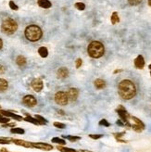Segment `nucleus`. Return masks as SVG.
Returning a JSON list of instances; mask_svg holds the SVG:
<instances>
[{
    "mask_svg": "<svg viewBox=\"0 0 151 152\" xmlns=\"http://www.w3.org/2000/svg\"><path fill=\"white\" fill-rule=\"evenodd\" d=\"M134 66L137 68V69H143L145 66V60L143 56L139 55L136 60H134Z\"/></svg>",
    "mask_w": 151,
    "mask_h": 152,
    "instance_id": "11",
    "label": "nucleus"
},
{
    "mask_svg": "<svg viewBox=\"0 0 151 152\" xmlns=\"http://www.w3.org/2000/svg\"><path fill=\"white\" fill-rule=\"evenodd\" d=\"M38 53L42 58H46L47 55H48V50H47V48H45V46H42V48L38 49Z\"/></svg>",
    "mask_w": 151,
    "mask_h": 152,
    "instance_id": "18",
    "label": "nucleus"
},
{
    "mask_svg": "<svg viewBox=\"0 0 151 152\" xmlns=\"http://www.w3.org/2000/svg\"><path fill=\"white\" fill-rule=\"evenodd\" d=\"M16 62H17V64H18L19 66L22 67V66H24V65L26 64V58L23 57V56H19V57H17Z\"/></svg>",
    "mask_w": 151,
    "mask_h": 152,
    "instance_id": "19",
    "label": "nucleus"
},
{
    "mask_svg": "<svg viewBox=\"0 0 151 152\" xmlns=\"http://www.w3.org/2000/svg\"><path fill=\"white\" fill-rule=\"evenodd\" d=\"M9 7H10V9H13V10H18L19 9V7L16 5L13 1H9Z\"/></svg>",
    "mask_w": 151,
    "mask_h": 152,
    "instance_id": "31",
    "label": "nucleus"
},
{
    "mask_svg": "<svg viewBox=\"0 0 151 152\" xmlns=\"http://www.w3.org/2000/svg\"><path fill=\"white\" fill-rule=\"evenodd\" d=\"M99 125H104V126L109 127V126L110 125V124H109V123L107 120L103 119V120H101V121H100V122H99Z\"/></svg>",
    "mask_w": 151,
    "mask_h": 152,
    "instance_id": "30",
    "label": "nucleus"
},
{
    "mask_svg": "<svg viewBox=\"0 0 151 152\" xmlns=\"http://www.w3.org/2000/svg\"><path fill=\"white\" fill-rule=\"evenodd\" d=\"M38 5L39 7H43V9H49V7H51V2L49 1V0H38Z\"/></svg>",
    "mask_w": 151,
    "mask_h": 152,
    "instance_id": "14",
    "label": "nucleus"
},
{
    "mask_svg": "<svg viewBox=\"0 0 151 152\" xmlns=\"http://www.w3.org/2000/svg\"><path fill=\"white\" fill-rule=\"evenodd\" d=\"M119 21H120V18L118 16V13L113 12L112 16H111V23H112V24H116Z\"/></svg>",
    "mask_w": 151,
    "mask_h": 152,
    "instance_id": "20",
    "label": "nucleus"
},
{
    "mask_svg": "<svg viewBox=\"0 0 151 152\" xmlns=\"http://www.w3.org/2000/svg\"><path fill=\"white\" fill-rule=\"evenodd\" d=\"M7 87H9V84L5 79H2L0 78V92H4L6 91Z\"/></svg>",
    "mask_w": 151,
    "mask_h": 152,
    "instance_id": "17",
    "label": "nucleus"
},
{
    "mask_svg": "<svg viewBox=\"0 0 151 152\" xmlns=\"http://www.w3.org/2000/svg\"><path fill=\"white\" fill-rule=\"evenodd\" d=\"M67 95H68V98L70 100L75 101L77 99L78 96H79V91H78V89H76V88H70V89H69Z\"/></svg>",
    "mask_w": 151,
    "mask_h": 152,
    "instance_id": "10",
    "label": "nucleus"
},
{
    "mask_svg": "<svg viewBox=\"0 0 151 152\" xmlns=\"http://www.w3.org/2000/svg\"><path fill=\"white\" fill-rule=\"evenodd\" d=\"M150 74H151V72H150Z\"/></svg>",
    "mask_w": 151,
    "mask_h": 152,
    "instance_id": "48",
    "label": "nucleus"
},
{
    "mask_svg": "<svg viewBox=\"0 0 151 152\" xmlns=\"http://www.w3.org/2000/svg\"><path fill=\"white\" fill-rule=\"evenodd\" d=\"M58 149L59 151H61V152H77L76 150H74L72 149H69V147H61V146H59L58 147Z\"/></svg>",
    "mask_w": 151,
    "mask_h": 152,
    "instance_id": "23",
    "label": "nucleus"
},
{
    "mask_svg": "<svg viewBox=\"0 0 151 152\" xmlns=\"http://www.w3.org/2000/svg\"><path fill=\"white\" fill-rule=\"evenodd\" d=\"M117 112H118L119 116L121 117V119L122 122H123L124 123H128V119L130 118V115H129L128 112L126 111V110H125L123 107H122V106L119 107L117 108Z\"/></svg>",
    "mask_w": 151,
    "mask_h": 152,
    "instance_id": "6",
    "label": "nucleus"
},
{
    "mask_svg": "<svg viewBox=\"0 0 151 152\" xmlns=\"http://www.w3.org/2000/svg\"><path fill=\"white\" fill-rule=\"evenodd\" d=\"M148 5L151 7V0H148Z\"/></svg>",
    "mask_w": 151,
    "mask_h": 152,
    "instance_id": "45",
    "label": "nucleus"
},
{
    "mask_svg": "<svg viewBox=\"0 0 151 152\" xmlns=\"http://www.w3.org/2000/svg\"><path fill=\"white\" fill-rule=\"evenodd\" d=\"M7 126L13 127V126H15V123H5V124L3 125V127H7Z\"/></svg>",
    "mask_w": 151,
    "mask_h": 152,
    "instance_id": "39",
    "label": "nucleus"
},
{
    "mask_svg": "<svg viewBox=\"0 0 151 152\" xmlns=\"http://www.w3.org/2000/svg\"><path fill=\"white\" fill-rule=\"evenodd\" d=\"M23 103H24L28 107H34L36 105L37 101H36V98H35L34 96H31V95H28V96H25L24 97H23Z\"/></svg>",
    "mask_w": 151,
    "mask_h": 152,
    "instance_id": "7",
    "label": "nucleus"
},
{
    "mask_svg": "<svg viewBox=\"0 0 151 152\" xmlns=\"http://www.w3.org/2000/svg\"><path fill=\"white\" fill-rule=\"evenodd\" d=\"M117 124H118V125H120V126H123L124 123H122L121 120H119V121H117Z\"/></svg>",
    "mask_w": 151,
    "mask_h": 152,
    "instance_id": "41",
    "label": "nucleus"
},
{
    "mask_svg": "<svg viewBox=\"0 0 151 152\" xmlns=\"http://www.w3.org/2000/svg\"><path fill=\"white\" fill-rule=\"evenodd\" d=\"M89 136L93 139H99V138H101L103 135H89Z\"/></svg>",
    "mask_w": 151,
    "mask_h": 152,
    "instance_id": "35",
    "label": "nucleus"
},
{
    "mask_svg": "<svg viewBox=\"0 0 151 152\" xmlns=\"http://www.w3.org/2000/svg\"><path fill=\"white\" fill-rule=\"evenodd\" d=\"M87 51H88V54L91 58H99L104 55L105 48L101 42L93 41L89 44L88 48H87Z\"/></svg>",
    "mask_w": 151,
    "mask_h": 152,
    "instance_id": "2",
    "label": "nucleus"
},
{
    "mask_svg": "<svg viewBox=\"0 0 151 152\" xmlns=\"http://www.w3.org/2000/svg\"><path fill=\"white\" fill-rule=\"evenodd\" d=\"M52 142L53 143H57L59 144V145H65L66 142L64 139H61V138H58V137H54L52 138Z\"/></svg>",
    "mask_w": 151,
    "mask_h": 152,
    "instance_id": "25",
    "label": "nucleus"
},
{
    "mask_svg": "<svg viewBox=\"0 0 151 152\" xmlns=\"http://www.w3.org/2000/svg\"><path fill=\"white\" fill-rule=\"evenodd\" d=\"M55 101L57 102V104L60 105V106H65V105H67L69 102V98H68L67 93L63 92V91H59L58 93H56Z\"/></svg>",
    "mask_w": 151,
    "mask_h": 152,
    "instance_id": "5",
    "label": "nucleus"
},
{
    "mask_svg": "<svg viewBox=\"0 0 151 152\" xmlns=\"http://www.w3.org/2000/svg\"><path fill=\"white\" fill-rule=\"evenodd\" d=\"M132 119H133L134 122L136 123V124H137L138 126H140L142 129H144V128H145V124L143 123L142 121H140L138 118H136V117H132Z\"/></svg>",
    "mask_w": 151,
    "mask_h": 152,
    "instance_id": "22",
    "label": "nucleus"
},
{
    "mask_svg": "<svg viewBox=\"0 0 151 152\" xmlns=\"http://www.w3.org/2000/svg\"><path fill=\"white\" fill-rule=\"evenodd\" d=\"M2 32L6 34H12L18 29V24L13 19H7L3 21L1 25Z\"/></svg>",
    "mask_w": 151,
    "mask_h": 152,
    "instance_id": "4",
    "label": "nucleus"
},
{
    "mask_svg": "<svg viewBox=\"0 0 151 152\" xmlns=\"http://www.w3.org/2000/svg\"><path fill=\"white\" fill-rule=\"evenodd\" d=\"M142 0H128V2L130 5L132 6H136V5H139V4L141 3Z\"/></svg>",
    "mask_w": 151,
    "mask_h": 152,
    "instance_id": "29",
    "label": "nucleus"
},
{
    "mask_svg": "<svg viewBox=\"0 0 151 152\" xmlns=\"http://www.w3.org/2000/svg\"><path fill=\"white\" fill-rule=\"evenodd\" d=\"M132 128H133L134 131H136V132H141V131L143 130L140 126L137 125V124H134V125H132Z\"/></svg>",
    "mask_w": 151,
    "mask_h": 152,
    "instance_id": "33",
    "label": "nucleus"
},
{
    "mask_svg": "<svg viewBox=\"0 0 151 152\" xmlns=\"http://www.w3.org/2000/svg\"><path fill=\"white\" fill-rule=\"evenodd\" d=\"M0 113L3 114V115H5V116H7V117H12V118L16 119V120H22V117L21 116H19V115H16L14 113H12V112H10V111H6V110H1L0 111Z\"/></svg>",
    "mask_w": 151,
    "mask_h": 152,
    "instance_id": "15",
    "label": "nucleus"
},
{
    "mask_svg": "<svg viewBox=\"0 0 151 152\" xmlns=\"http://www.w3.org/2000/svg\"><path fill=\"white\" fill-rule=\"evenodd\" d=\"M75 7H76V9H79V10H83L85 9V5L83 3H82V2H78V3L75 4Z\"/></svg>",
    "mask_w": 151,
    "mask_h": 152,
    "instance_id": "28",
    "label": "nucleus"
},
{
    "mask_svg": "<svg viewBox=\"0 0 151 152\" xmlns=\"http://www.w3.org/2000/svg\"><path fill=\"white\" fill-rule=\"evenodd\" d=\"M0 118H1V113H0Z\"/></svg>",
    "mask_w": 151,
    "mask_h": 152,
    "instance_id": "47",
    "label": "nucleus"
},
{
    "mask_svg": "<svg viewBox=\"0 0 151 152\" xmlns=\"http://www.w3.org/2000/svg\"><path fill=\"white\" fill-rule=\"evenodd\" d=\"M35 119H36V120L38 121L39 124H46V123H47V121H46L45 118H43V117L39 116V115H36V116H35Z\"/></svg>",
    "mask_w": 151,
    "mask_h": 152,
    "instance_id": "27",
    "label": "nucleus"
},
{
    "mask_svg": "<svg viewBox=\"0 0 151 152\" xmlns=\"http://www.w3.org/2000/svg\"><path fill=\"white\" fill-rule=\"evenodd\" d=\"M9 122V119H7V118H2V117L0 118V123H4V124H5V123H7Z\"/></svg>",
    "mask_w": 151,
    "mask_h": 152,
    "instance_id": "36",
    "label": "nucleus"
},
{
    "mask_svg": "<svg viewBox=\"0 0 151 152\" xmlns=\"http://www.w3.org/2000/svg\"><path fill=\"white\" fill-rule=\"evenodd\" d=\"M1 152H7V150L6 149H1Z\"/></svg>",
    "mask_w": 151,
    "mask_h": 152,
    "instance_id": "44",
    "label": "nucleus"
},
{
    "mask_svg": "<svg viewBox=\"0 0 151 152\" xmlns=\"http://www.w3.org/2000/svg\"><path fill=\"white\" fill-rule=\"evenodd\" d=\"M82 63H83V61H82V60L81 58H78V60H76V68L77 69H79L82 66Z\"/></svg>",
    "mask_w": 151,
    "mask_h": 152,
    "instance_id": "37",
    "label": "nucleus"
},
{
    "mask_svg": "<svg viewBox=\"0 0 151 152\" xmlns=\"http://www.w3.org/2000/svg\"><path fill=\"white\" fill-rule=\"evenodd\" d=\"M95 86H96L97 89H103L105 86H106V83L104 80L102 79H97L95 81Z\"/></svg>",
    "mask_w": 151,
    "mask_h": 152,
    "instance_id": "16",
    "label": "nucleus"
},
{
    "mask_svg": "<svg viewBox=\"0 0 151 152\" xmlns=\"http://www.w3.org/2000/svg\"><path fill=\"white\" fill-rule=\"evenodd\" d=\"M125 133L124 132H121V133H117V134H114V135H115V137H116L117 139H119L120 137H121V136H123V135H124Z\"/></svg>",
    "mask_w": 151,
    "mask_h": 152,
    "instance_id": "38",
    "label": "nucleus"
},
{
    "mask_svg": "<svg viewBox=\"0 0 151 152\" xmlns=\"http://www.w3.org/2000/svg\"><path fill=\"white\" fill-rule=\"evenodd\" d=\"M63 137H65V138H67L68 140H70V142H75V141H77V140H80L81 139L80 136H72V135H66V136L63 135Z\"/></svg>",
    "mask_w": 151,
    "mask_h": 152,
    "instance_id": "24",
    "label": "nucleus"
},
{
    "mask_svg": "<svg viewBox=\"0 0 151 152\" xmlns=\"http://www.w3.org/2000/svg\"><path fill=\"white\" fill-rule=\"evenodd\" d=\"M2 46H3V42H2L1 39H0V49L2 48Z\"/></svg>",
    "mask_w": 151,
    "mask_h": 152,
    "instance_id": "43",
    "label": "nucleus"
},
{
    "mask_svg": "<svg viewBox=\"0 0 151 152\" xmlns=\"http://www.w3.org/2000/svg\"><path fill=\"white\" fill-rule=\"evenodd\" d=\"M119 95L125 100H130L136 95V87L134 84L130 80H123L119 84L118 86Z\"/></svg>",
    "mask_w": 151,
    "mask_h": 152,
    "instance_id": "1",
    "label": "nucleus"
},
{
    "mask_svg": "<svg viewBox=\"0 0 151 152\" xmlns=\"http://www.w3.org/2000/svg\"><path fill=\"white\" fill-rule=\"evenodd\" d=\"M11 141L14 142L16 145H19V146H22L24 147H33V145H32V143L30 142H26V141H23V140H19V139H11Z\"/></svg>",
    "mask_w": 151,
    "mask_h": 152,
    "instance_id": "13",
    "label": "nucleus"
},
{
    "mask_svg": "<svg viewBox=\"0 0 151 152\" xmlns=\"http://www.w3.org/2000/svg\"><path fill=\"white\" fill-rule=\"evenodd\" d=\"M31 84L35 92H40L43 89V81L41 79H39V78H36V79L33 80Z\"/></svg>",
    "mask_w": 151,
    "mask_h": 152,
    "instance_id": "9",
    "label": "nucleus"
},
{
    "mask_svg": "<svg viewBox=\"0 0 151 152\" xmlns=\"http://www.w3.org/2000/svg\"><path fill=\"white\" fill-rule=\"evenodd\" d=\"M9 141H11V139L1 138V139H0V144H9Z\"/></svg>",
    "mask_w": 151,
    "mask_h": 152,
    "instance_id": "34",
    "label": "nucleus"
},
{
    "mask_svg": "<svg viewBox=\"0 0 151 152\" xmlns=\"http://www.w3.org/2000/svg\"><path fill=\"white\" fill-rule=\"evenodd\" d=\"M26 115H27V117L24 119L25 121H27V122H29V123H34V124H39V123H38V121L35 119V118H33V117H31L29 114H27V113H25Z\"/></svg>",
    "mask_w": 151,
    "mask_h": 152,
    "instance_id": "21",
    "label": "nucleus"
},
{
    "mask_svg": "<svg viewBox=\"0 0 151 152\" xmlns=\"http://www.w3.org/2000/svg\"><path fill=\"white\" fill-rule=\"evenodd\" d=\"M57 75L58 78L63 79V78H67L69 76V71L67 68H59L57 72Z\"/></svg>",
    "mask_w": 151,
    "mask_h": 152,
    "instance_id": "12",
    "label": "nucleus"
},
{
    "mask_svg": "<svg viewBox=\"0 0 151 152\" xmlns=\"http://www.w3.org/2000/svg\"><path fill=\"white\" fill-rule=\"evenodd\" d=\"M77 152H92V151H90V150H85V149H82V150H79Z\"/></svg>",
    "mask_w": 151,
    "mask_h": 152,
    "instance_id": "42",
    "label": "nucleus"
},
{
    "mask_svg": "<svg viewBox=\"0 0 151 152\" xmlns=\"http://www.w3.org/2000/svg\"><path fill=\"white\" fill-rule=\"evenodd\" d=\"M148 68H149V69H150V71H151V64H150V65H149V66H148Z\"/></svg>",
    "mask_w": 151,
    "mask_h": 152,
    "instance_id": "46",
    "label": "nucleus"
},
{
    "mask_svg": "<svg viewBox=\"0 0 151 152\" xmlns=\"http://www.w3.org/2000/svg\"><path fill=\"white\" fill-rule=\"evenodd\" d=\"M43 32L41 28L37 25H30L25 29V36L31 42H36L41 39Z\"/></svg>",
    "mask_w": 151,
    "mask_h": 152,
    "instance_id": "3",
    "label": "nucleus"
},
{
    "mask_svg": "<svg viewBox=\"0 0 151 152\" xmlns=\"http://www.w3.org/2000/svg\"><path fill=\"white\" fill-rule=\"evenodd\" d=\"M32 145H33V147H35V149H38L41 150L48 151L53 149V147L46 143H32Z\"/></svg>",
    "mask_w": 151,
    "mask_h": 152,
    "instance_id": "8",
    "label": "nucleus"
},
{
    "mask_svg": "<svg viewBox=\"0 0 151 152\" xmlns=\"http://www.w3.org/2000/svg\"><path fill=\"white\" fill-rule=\"evenodd\" d=\"M4 72H5V69H4L3 66L0 65V74H3Z\"/></svg>",
    "mask_w": 151,
    "mask_h": 152,
    "instance_id": "40",
    "label": "nucleus"
},
{
    "mask_svg": "<svg viewBox=\"0 0 151 152\" xmlns=\"http://www.w3.org/2000/svg\"><path fill=\"white\" fill-rule=\"evenodd\" d=\"M54 126L57 127V128H59V129H63V128L66 127L65 124L60 123H54Z\"/></svg>",
    "mask_w": 151,
    "mask_h": 152,
    "instance_id": "32",
    "label": "nucleus"
},
{
    "mask_svg": "<svg viewBox=\"0 0 151 152\" xmlns=\"http://www.w3.org/2000/svg\"><path fill=\"white\" fill-rule=\"evenodd\" d=\"M10 132L12 134H21V135L24 134V130L21 129V128H12Z\"/></svg>",
    "mask_w": 151,
    "mask_h": 152,
    "instance_id": "26",
    "label": "nucleus"
}]
</instances>
